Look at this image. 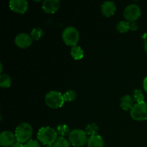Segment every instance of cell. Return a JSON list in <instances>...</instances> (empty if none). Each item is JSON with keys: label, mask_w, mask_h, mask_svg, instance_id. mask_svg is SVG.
Instances as JSON below:
<instances>
[{"label": "cell", "mask_w": 147, "mask_h": 147, "mask_svg": "<svg viewBox=\"0 0 147 147\" xmlns=\"http://www.w3.org/2000/svg\"><path fill=\"white\" fill-rule=\"evenodd\" d=\"M143 86H144V89L146 92H147V76L144 78L143 82Z\"/></svg>", "instance_id": "obj_26"}, {"label": "cell", "mask_w": 147, "mask_h": 147, "mask_svg": "<svg viewBox=\"0 0 147 147\" xmlns=\"http://www.w3.org/2000/svg\"><path fill=\"white\" fill-rule=\"evenodd\" d=\"M60 6V1L59 0H45L42 2V9L45 12L49 14H53L58 10Z\"/></svg>", "instance_id": "obj_11"}, {"label": "cell", "mask_w": 147, "mask_h": 147, "mask_svg": "<svg viewBox=\"0 0 147 147\" xmlns=\"http://www.w3.org/2000/svg\"><path fill=\"white\" fill-rule=\"evenodd\" d=\"M70 142L67 141L65 138L60 136L57 138L53 146V147H70Z\"/></svg>", "instance_id": "obj_20"}, {"label": "cell", "mask_w": 147, "mask_h": 147, "mask_svg": "<svg viewBox=\"0 0 147 147\" xmlns=\"http://www.w3.org/2000/svg\"><path fill=\"white\" fill-rule=\"evenodd\" d=\"M11 84V78L9 75L1 74L0 76V86L1 88H9Z\"/></svg>", "instance_id": "obj_17"}, {"label": "cell", "mask_w": 147, "mask_h": 147, "mask_svg": "<svg viewBox=\"0 0 147 147\" xmlns=\"http://www.w3.org/2000/svg\"><path fill=\"white\" fill-rule=\"evenodd\" d=\"M131 117L135 121H142L147 119V103L140 102L134 105L130 110Z\"/></svg>", "instance_id": "obj_6"}, {"label": "cell", "mask_w": 147, "mask_h": 147, "mask_svg": "<svg viewBox=\"0 0 147 147\" xmlns=\"http://www.w3.org/2000/svg\"><path fill=\"white\" fill-rule=\"evenodd\" d=\"M56 131L57 132V134L60 135V136H63V137L67 136V135H69V134L70 132L68 126L66 124H64V123L58 125L57 126Z\"/></svg>", "instance_id": "obj_19"}, {"label": "cell", "mask_w": 147, "mask_h": 147, "mask_svg": "<svg viewBox=\"0 0 147 147\" xmlns=\"http://www.w3.org/2000/svg\"><path fill=\"white\" fill-rule=\"evenodd\" d=\"M88 147H103L104 142L100 135L90 136L88 139Z\"/></svg>", "instance_id": "obj_13"}, {"label": "cell", "mask_w": 147, "mask_h": 147, "mask_svg": "<svg viewBox=\"0 0 147 147\" xmlns=\"http://www.w3.org/2000/svg\"><path fill=\"white\" fill-rule=\"evenodd\" d=\"M57 132L56 129L50 126H43L37 132V139L43 145L52 146L57 139Z\"/></svg>", "instance_id": "obj_1"}, {"label": "cell", "mask_w": 147, "mask_h": 147, "mask_svg": "<svg viewBox=\"0 0 147 147\" xmlns=\"http://www.w3.org/2000/svg\"><path fill=\"white\" fill-rule=\"evenodd\" d=\"M33 134V129L31 125L27 122H23L16 128L15 134L17 141L20 143H27L31 139Z\"/></svg>", "instance_id": "obj_2"}, {"label": "cell", "mask_w": 147, "mask_h": 147, "mask_svg": "<svg viewBox=\"0 0 147 147\" xmlns=\"http://www.w3.org/2000/svg\"><path fill=\"white\" fill-rule=\"evenodd\" d=\"M138 29H139V25H138V24L136 22H130V30L135 31V30H137Z\"/></svg>", "instance_id": "obj_25"}, {"label": "cell", "mask_w": 147, "mask_h": 147, "mask_svg": "<svg viewBox=\"0 0 147 147\" xmlns=\"http://www.w3.org/2000/svg\"><path fill=\"white\" fill-rule=\"evenodd\" d=\"M62 38L63 42L67 45L74 46L77 45L80 39V33L78 30L73 26H68L63 30L62 33Z\"/></svg>", "instance_id": "obj_3"}, {"label": "cell", "mask_w": 147, "mask_h": 147, "mask_svg": "<svg viewBox=\"0 0 147 147\" xmlns=\"http://www.w3.org/2000/svg\"><path fill=\"white\" fill-rule=\"evenodd\" d=\"M9 5L13 11L20 14H24L28 9V2L26 0H10Z\"/></svg>", "instance_id": "obj_10"}, {"label": "cell", "mask_w": 147, "mask_h": 147, "mask_svg": "<svg viewBox=\"0 0 147 147\" xmlns=\"http://www.w3.org/2000/svg\"><path fill=\"white\" fill-rule=\"evenodd\" d=\"M133 98L129 95H125L121 98L120 106L121 109L124 111L131 110L134 106Z\"/></svg>", "instance_id": "obj_14"}, {"label": "cell", "mask_w": 147, "mask_h": 147, "mask_svg": "<svg viewBox=\"0 0 147 147\" xmlns=\"http://www.w3.org/2000/svg\"><path fill=\"white\" fill-rule=\"evenodd\" d=\"M76 96H77V94H76V91L73 90H68L67 91H65L63 94V97H64L65 101L70 102L74 100L76 98Z\"/></svg>", "instance_id": "obj_22"}, {"label": "cell", "mask_w": 147, "mask_h": 147, "mask_svg": "<svg viewBox=\"0 0 147 147\" xmlns=\"http://www.w3.org/2000/svg\"><path fill=\"white\" fill-rule=\"evenodd\" d=\"M33 39L30 34L26 32H22L17 34L14 38V42L20 48H27L32 45Z\"/></svg>", "instance_id": "obj_8"}, {"label": "cell", "mask_w": 147, "mask_h": 147, "mask_svg": "<svg viewBox=\"0 0 147 147\" xmlns=\"http://www.w3.org/2000/svg\"><path fill=\"white\" fill-rule=\"evenodd\" d=\"M70 54L74 60H78L83 58V55H84V52L80 46L76 45L72 47L71 50H70Z\"/></svg>", "instance_id": "obj_15"}, {"label": "cell", "mask_w": 147, "mask_h": 147, "mask_svg": "<svg viewBox=\"0 0 147 147\" xmlns=\"http://www.w3.org/2000/svg\"><path fill=\"white\" fill-rule=\"evenodd\" d=\"M46 147H53V145H52V146H47Z\"/></svg>", "instance_id": "obj_30"}, {"label": "cell", "mask_w": 147, "mask_h": 147, "mask_svg": "<svg viewBox=\"0 0 147 147\" xmlns=\"http://www.w3.org/2000/svg\"><path fill=\"white\" fill-rule=\"evenodd\" d=\"M142 14L141 8L136 4H130L126 6L123 11V17L126 21L129 22H134L140 17Z\"/></svg>", "instance_id": "obj_7"}, {"label": "cell", "mask_w": 147, "mask_h": 147, "mask_svg": "<svg viewBox=\"0 0 147 147\" xmlns=\"http://www.w3.org/2000/svg\"><path fill=\"white\" fill-rule=\"evenodd\" d=\"M88 138L87 137V133L82 129H73L69 134V142L73 146L81 147L84 146L88 142Z\"/></svg>", "instance_id": "obj_5"}, {"label": "cell", "mask_w": 147, "mask_h": 147, "mask_svg": "<svg viewBox=\"0 0 147 147\" xmlns=\"http://www.w3.org/2000/svg\"><path fill=\"white\" fill-rule=\"evenodd\" d=\"M43 30L40 27H35L32 30L31 32H30V35L32 36L33 40H38L39 39L41 38L43 35Z\"/></svg>", "instance_id": "obj_21"}, {"label": "cell", "mask_w": 147, "mask_h": 147, "mask_svg": "<svg viewBox=\"0 0 147 147\" xmlns=\"http://www.w3.org/2000/svg\"><path fill=\"white\" fill-rule=\"evenodd\" d=\"M133 98L136 103H140V102H143L144 99V95L143 92L140 89H136L134 90L133 92Z\"/></svg>", "instance_id": "obj_23"}, {"label": "cell", "mask_w": 147, "mask_h": 147, "mask_svg": "<svg viewBox=\"0 0 147 147\" xmlns=\"http://www.w3.org/2000/svg\"><path fill=\"white\" fill-rule=\"evenodd\" d=\"M24 147H41L37 141L34 139H30L24 144Z\"/></svg>", "instance_id": "obj_24"}, {"label": "cell", "mask_w": 147, "mask_h": 147, "mask_svg": "<svg viewBox=\"0 0 147 147\" xmlns=\"http://www.w3.org/2000/svg\"><path fill=\"white\" fill-rule=\"evenodd\" d=\"M16 136L10 131H3L0 134V145L3 147H11L16 143Z\"/></svg>", "instance_id": "obj_9"}, {"label": "cell", "mask_w": 147, "mask_h": 147, "mask_svg": "<svg viewBox=\"0 0 147 147\" xmlns=\"http://www.w3.org/2000/svg\"><path fill=\"white\" fill-rule=\"evenodd\" d=\"M144 50L147 53V40H146V41H145L144 46Z\"/></svg>", "instance_id": "obj_28"}, {"label": "cell", "mask_w": 147, "mask_h": 147, "mask_svg": "<svg viewBox=\"0 0 147 147\" xmlns=\"http://www.w3.org/2000/svg\"><path fill=\"white\" fill-rule=\"evenodd\" d=\"M11 147H24V145H23V144L17 142L14 145H12Z\"/></svg>", "instance_id": "obj_27"}, {"label": "cell", "mask_w": 147, "mask_h": 147, "mask_svg": "<svg viewBox=\"0 0 147 147\" xmlns=\"http://www.w3.org/2000/svg\"><path fill=\"white\" fill-rule=\"evenodd\" d=\"M101 13L106 17H111L113 15L116 10V6L113 1H106L101 4L100 7Z\"/></svg>", "instance_id": "obj_12"}, {"label": "cell", "mask_w": 147, "mask_h": 147, "mask_svg": "<svg viewBox=\"0 0 147 147\" xmlns=\"http://www.w3.org/2000/svg\"><path fill=\"white\" fill-rule=\"evenodd\" d=\"M46 105L51 109H59L63 106L65 99L63 95L57 90H51L46 94L45 98Z\"/></svg>", "instance_id": "obj_4"}, {"label": "cell", "mask_w": 147, "mask_h": 147, "mask_svg": "<svg viewBox=\"0 0 147 147\" xmlns=\"http://www.w3.org/2000/svg\"><path fill=\"white\" fill-rule=\"evenodd\" d=\"M98 130V126L96 123H89V124H88L86 127V132L87 133V134L90 135V136L97 135Z\"/></svg>", "instance_id": "obj_18"}, {"label": "cell", "mask_w": 147, "mask_h": 147, "mask_svg": "<svg viewBox=\"0 0 147 147\" xmlns=\"http://www.w3.org/2000/svg\"><path fill=\"white\" fill-rule=\"evenodd\" d=\"M0 67H1V69H0V73L2 74V70H3V65H2V63H0Z\"/></svg>", "instance_id": "obj_29"}, {"label": "cell", "mask_w": 147, "mask_h": 147, "mask_svg": "<svg viewBox=\"0 0 147 147\" xmlns=\"http://www.w3.org/2000/svg\"><path fill=\"white\" fill-rule=\"evenodd\" d=\"M116 30L121 33H125L130 30V22L126 20H122L116 24Z\"/></svg>", "instance_id": "obj_16"}]
</instances>
